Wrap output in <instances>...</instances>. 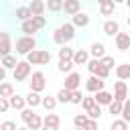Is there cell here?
Listing matches in <instances>:
<instances>
[{
    "label": "cell",
    "mask_w": 130,
    "mask_h": 130,
    "mask_svg": "<svg viewBox=\"0 0 130 130\" xmlns=\"http://www.w3.org/2000/svg\"><path fill=\"white\" fill-rule=\"evenodd\" d=\"M114 10H116V4H114L112 0H108V2H104V4H100V14H102V16H112V14H114Z\"/></svg>",
    "instance_id": "cb8c5ba5"
},
{
    "label": "cell",
    "mask_w": 130,
    "mask_h": 130,
    "mask_svg": "<svg viewBox=\"0 0 130 130\" xmlns=\"http://www.w3.org/2000/svg\"><path fill=\"white\" fill-rule=\"evenodd\" d=\"M73 53H75V49H71L69 45H61V49H59V59H71Z\"/></svg>",
    "instance_id": "d6a6232c"
},
{
    "label": "cell",
    "mask_w": 130,
    "mask_h": 130,
    "mask_svg": "<svg viewBox=\"0 0 130 130\" xmlns=\"http://www.w3.org/2000/svg\"><path fill=\"white\" fill-rule=\"evenodd\" d=\"M12 53V41L8 32H0V55H10Z\"/></svg>",
    "instance_id": "8fae6325"
},
{
    "label": "cell",
    "mask_w": 130,
    "mask_h": 130,
    "mask_svg": "<svg viewBox=\"0 0 130 130\" xmlns=\"http://www.w3.org/2000/svg\"><path fill=\"white\" fill-rule=\"evenodd\" d=\"M120 116H122L124 122H130V98H126V100L122 102V112H120Z\"/></svg>",
    "instance_id": "1f68e13d"
},
{
    "label": "cell",
    "mask_w": 130,
    "mask_h": 130,
    "mask_svg": "<svg viewBox=\"0 0 130 130\" xmlns=\"http://www.w3.org/2000/svg\"><path fill=\"white\" fill-rule=\"evenodd\" d=\"M128 26H130V16H128Z\"/></svg>",
    "instance_id": "11a10c76"
},
{
    "label": "cell",
    "mask_w": 130,
    "mask_h": 130,
    "mask_svg": "<svg viewBox=\"0 0 130 130\" xmlns=\"http://www.w3.org/2000/svg\"><path fill=\"white\" fill-rule=\"evenodd\" d=\"M104 55H106V45L100 43V41H95V43L89 47V57H91V59H102Z\"/></svg>",
    "instance_id": "2e32d148"
},
{
    "label": "cell",
    "mask_w": 130,
    "mask_h": 130,
    "mask_svg": "<svg viewBox=\"0 0 130 130\" xmlns=\"http://www.w3.org/2000/svg\"><path fill=\"white\" fill-rule=\"evenodd\" d=\"M100 63L104 65V67H108L110 71L114 69V65H116V61H114V57H110V55H104L102 59H100Z\"/></svg>",
    "instance_id": "74e56055"
},
{
    "label": "cell",
    "mask_w": 130,
    "mask_h": 130,
    "mask_svg": "<svg viewBox=\"0 0 130 130\" xmlns=\"http://www.w3.org/2000/svg\"><path fill=\"white\" fill-rule=\"evenodd\" d=\"M93 104H95L93 95H83V100H81V108H83L85 112H87V110H89V108H91Z\"/></svg>",
    "instance_id": "60d3db41"
},
{
    "label": "cell",
    "mask_w": 130,
    "mask_h": 130,
    "mask_svg": "<svg viewBox=\"0 0 130 130\" xmlns=\"http://www.w3.org/2000/svg\"><path fill=\"white\" fill-rule=\"evenodd\" d=\"M14 93V85L10 81H0V95L2 98H10Z\"/></svg>",
    "instance_id": "83f0119b"
},
{
    "label": "cell",
    "mask_w": 130,
    "mask_h": 130,
    "mask_svg": "<svg viewBox=\"0 0 130 130\" xmlns=\"http://www.w3.org/2000/svg\"><path fill=\"white\" fill-rule=\"evenodd\" d=\"M104 85H106V81H104V79H100L98 75H91V77L85 81V89H87L89 93H95V91L104 89Z\"/></svg>",
    "instance_id": "9c48e42d"
},
{
    "label": "cell",
    "mask_w": 130,
    "mask_h": 130,
    "mask_svg": "<svg viewBox=\"0 0 130 130\" xmlns=\"http://www.w3.org/2000/svg\"><path fill=\"white\" fill-rule=\"evenodd\" d=\"M32 49H37V39H35V37L22 35V37L16 39V53H18V55H26V53H30Z\"/></svg>",
    "instance_id": "277c9868"
},
{
    "label": "cell",
    "mask_w": 130,
    "mask_h": 130,
    "mask_svg": "<svg viewBox=\"0 0 130 130\" xmlns=\"http://www.w3.org/2000/svg\"><path fill=\"white\" fill-rule=\"evenodd\" d=\"M32 114H35V110L26 106V108H22V110H20V120H22V122L26 124V122L30 120V116H32Z\"/></svg>",
    "instance_id": "f35d334b"
},
{
    "label": "cell",
    "mask_w": 130,
    "mask_h": 130,
    "mask_svg": "<svg viewBox=\"0 0 130 130\" xmlns=\"http://www.w3.org/2000/svg\"><path fill=\"white\" fill-rule=\"evenodd\" d=\"M0 61H2V55H0Z\"/></svg>",
    "instance_id": "9f6ffc18"
},
{
    "label": "cell",
    "mask_w": 130,
    "mask_h": 130,
    "mask_svg": "<svg viewBox=\"0 0 130 130\" xmlns=\"http://www.w3.org/2000/svg\"><path fill=\"white\" fill-rule=\"evenodd\" d=\"M24 57H26V61H28L30 65H49L51 59H53V55H51L49 51H43V49H32V51L26 53Z\"/></svg>",
    "instance_id": "7a4b0ae2"
},
{
    "label": "cell",
    "mask_w": 130,
    "mask_h": 130,
    "mask_svg": "<svg viewBox=\"0 0 130 130\" xmlns=\"http://www.w3.org/2000/svg\"><path fill=\"white\" fill-rule=\"evenodd\" d=\"M30 73H32V65L24 59V61H18L16 63V67L12 69V77H14V81H26L28 77H30Z\"/></svg>",
    "instance_id": "3957f363"
},
{
    "label": "cell",
    "mask_w": 130,
    "mask_h": 130,
    "mask_svg": "<svg viewBox=\"0 0 130 130\" xmlns=\"http://www.w3.org/2000/svg\"><path fill=\"white\" fill-rule=\"evenodd\" d=\"M114 41H116V49H120V51H128L130 49V35L128 32H118L114 37Z\"/></svg>",
    "instance_id": "7c38bea8"
},
{
    "label": "cell",
    "mask_w": 130,
    "mask_h": 130,
    "mask_svg": "<svg viewBox=\"0 0 130 130\" xmlns=\"http://www.w3.org/2000/svg\"><path fill=\"white\" fill-rule=\"evenodd\" d=\"M81 100H83V93H81L79 89H73V91H71V100H69V104H81Z\"/></svg>",
    "instance_id": "b9f144b4"
},
{
    "label": "cell",
    "mask_w": 130,
    "mask_h": 130,
    "mask_svg": "<svg viewBox=\"0 0 130 130\" xmlns=\"http://www.w3.org/2000/svg\"><path fill=\"white\" fill-rule=\"evenodd\" d=\"M32 22L37 24V28L41 30V28H45V24H47V18L41 14V16H32Z\"/></svg>",
    "instance_id": "7bdbcfd3"
},
{
    "label": "cell",
    "mask_w": 130,
    "mask_h": 130,
    "mask_svg": "<svg viewBox=\"0 0 130 130\" xmlns=\"http://www.w3.org/2000/svg\"><path fill=\"white\" fill-rule=\"evenodd\" d=\"M108 110H110V114H112V116H120V112H122V102L112 100V102L108 104Z\"/></svg>",
    "instance_id": "836d02e7"
},
{
    "label": "cell",
    "mask_w": 130,
    "mask_h": 130,
    "mask_svg": "<svg viewBox=\"0 0 130 130\" xmlns=\"http://www.w3.org/2000/svg\"><path fill=\"white\" fill-rule=\"evenodd\" d=\"M93 100H95L98 106H108V104L114 100V93H112V91H106V89H100V91L93 93Z\"/></svg>",
    "instance_id": "30bf717a"
},
{
    "label": "cell",
    "mask_w": 130,
    "mask_h": 130,
    "mask_svg": "<svg viewBox=\"0 0 130 130\" xmlns=\"http://www.w3.org/2000/svg\"><path fill=\"white\" fill-rule=\"evenodd\" d=\"M28 8H30L32 16H41V14L45 12V2H43V0H32V2L28 4Z\"/></svg>",
    "instance_id": "603a6c76"
},
{
    "label": "cell",
    "mask_w": 130,
    "mask_h": 130,
    "mask_svg": "<svg viewBox=\"0 0 130 130\" xmlns=\"http://www.w3.org/2000/svg\"><path fill=\"white\" fill-rule=\"evenodd\" d=\"M124 4H126V6H128V8H130V0H126V2H124Z\"/></svg>",
    "instance_id": "f5cc1de1"
},
{
    "label": "cell",
    "mask_w": 130,
    "mask_h": 130,
    "mask_svg": "<svg viewBox=\"0 0 130 130\" xmlns=\"http://www.w3.org/2000/svg\"><path fill=\"white\" fill-rule=\"evenodd\" d=\"M41 130H59V128H57V126H45V124H43Z\"/></svg>",
    "instance_id": "c3c4849f"
},
{
    "label": "cell",
    "mask_w": 130,
    "mask_h": 130,
    "mask_svg": "<svg viewBox=\"0 0 130 130\" xmlns=\"http://www.w3.org/2000/svg\"><path fill=\"white\" fill-rule=\"evenodd\" d=\"M18 126H16V122H12V120H6V122H2L0 124V130H16Z\"/></svg>",
    "instance_id": "ee69618b"
},
{
    "label": "cell",
    "mask_w": 130,
    "mask_h": 130,
    "mask_svg": "<svg viewBox=\"0 0 130 130\" xmlns=\"http://www.w3.org/2000/svg\"><path fill=\"white\" fill-rule=\"evenodd\" d=\"M73 61L71 59H59V63H57V71H61V73H69V71H73Z\"/></svg>",
    "instance_id": "7402d4cb"
},
{
    "label": "cell",
    "mask_w": 130,
    "mask_h": 130,
    "mask_svg": "<svg viewBox=\"0 0 130 130\" xmlns=\"http://www.w3.org/2000/svg\"><path fill=\"white\" fill-rule=\"evenodd\" d=\"M126 98H128V85H126V81L118 79V81L114 83V100H118V102H124Z\"/></svg>",
    "instance_id": "ba28073f"
},
{
    "label": "cell",
    "mask_w": 130,
    "mask_h": 130,
    "mask_svg": "<svg viewBox=\"0 0 130 130\" xmlns=\"http://www.w3.org/2000/svg\"><path fill=\"white\" fill-rule=\"evenodd\" d=\"M116 77L118 79H122V81H126V79H130V63H122V65H116Z\"/></svg>",
    "instance_id": "ffe728a7"
},
{
    "label": "cell",
    "mask_w": 130,
    "mask_h": 130,
    "mask_svg": "<svg viewBox=\"0 0 130 130\" xmlns=\"http://www.w3.org/2000/svg\"><path fill=\"white\" fill-rule=\"evenodd\" d=\"M16 130H30V128H28V126H26V124H24V126H18V128H16Z\"/></svg>",
    "instance_id": "681fc988"
},
{
    "label": "cell",
    "mask_w": 130,
    "mask_h": 130,
    "mask_svg": "<svg viewBox=\"0 0 130 130\" xmlns=\"http://www.w3.org/2000/svg\"><path fill=\"white\" fill-rule=\"evenodd\" d=\"M4 79H6V69L0 65V81H4Z\"/></svg>",
    "instance_id": "7dc6e473"
},
{
    "label": "cell",
    "mask_w": 130,
    "mask_h": 130,
    "mask_svg": "<svg viewBox=\"0 0 130 130\" xmlns=\"http://www.w3.org/2000/svg\"><path fill=\"white\" fill-rule=\"evenodd\" d=\"M110 130H128V122H124L122 118H114Z\"/></svg>",
    "instance_id": "d590c367"
},
{
    "label": "cell",
    "mask_w": 130,
    "mask_h": 130,
    "mask_svg": "<svg viewBox=\"0 0 130 130\" xmlns=\"http://www.w3.org/2000/svg\"><path fill=\"white\" fill-rule=\"evenodd\" d=\"M89 22H91V16H89L87 12H81V10H79V12H75V14L71 16V24H73V26L85 28V26H87Z\"/></svg>",
    "instance_id": "52a82bcc"
},
{
    "label": "cell",
    "mask_w": 130,
    "mask_h": 130,
    "mask_svg": "<svg viewBox=\"0 0 130 130\" xmlns=\"http://www.w3.org/2000/svg\"><path fill=\"white\" fill-rule=\"evenodd\" d=\"M14 14H16V18H18L20 22H22V20H28V18L32 16V12H30V8H28V6H18Z\"/></svg>",
    "instance_id": "d4e9b609"
},
{
    "label": "cell",
    "mask_w": 130,
    "mask_h": 130,
    "mask_svg": "<svg viewBox=\"0 0 130 130\" xmlns=\"http://www.w3.org/2000/svg\"><path fill=\"white\" fill-rule=\"evenodd\" d=\"M28 87H30V91H37V93L45 91V87H47V77H45V73H43V71H32V73H30Z\"/></svg>",
    "instance_id": "5b68a950"
},
{
    "label": "cell",
    "mask_w": 130,
    "mask_h": 130,
    "mask_svg": "<svg viewBox=\"0 0 130 130\" xmlns=\"http://www.w3.org/2000/svg\"><path fill=\"white\" fill-rule=\"evenodd\" d=\"M87 118H91V120H100V116H102V106H98V104H93L87 112Z\"/></svg>",
    "instance_id": "e575fe53"
},
{
    "label": "cell",
    "mask_w": 130,
    "mask_h": 130,
    "mask_svg": "<svg viewBox=\"0 0 130 130\" xmlns=\"http://www.w3.org/2000/svg\"><path fill=\"white\" fill-rule=\"evenodd\" d=\"M16 63H18V61H16V57H14L12 53H10V55H4V57H2V61H0V65H2L4 69H14V67H16Z\"/></svg>",
    "instance_id": "484cf974"
},
{
    "label": "cell",
    "mask_w": 130,
    "mask_h": 130,
    "mask_svg": "<svg viewBox=\"0 0 130 130\" xmlns=\"http://www.w3.org/2000/svg\"><path fill=\"white\" fill-rule=\"evenodd\" d=\"M55 98H57V102H59V104H69V100H71V91H69V89H65V87H61V89L57 91V95H55Z\"/></svg>",
    "instance_id": "4dcf8cb0"
},
{
    "label": "cell",
    "mask_w": 130,
    "mask_h": 130,
    "mask_svg": "<svg viewBox=\"0 0 130 130\" xmlns=\"http://www.w3.org/2000/svg\"><path fill=\"white\" fill-rule=\"evenodd\" d=\"M10 110V104H8V98H2L0 95V114H6Z\"/></svg>",
    "instance_id": "f6af8a7d"
},
{
    "label": "cell",
    "mask_w": 130,
    "mask_h": 130,
    "mask_svg": "<svg viewBox=\"0 0 130 130\" xmlns=\"http://www.w3.org/2000/svg\"><path fill=\"white\" fill-rule=\"evenodd\" d=\"M26 126H28L30 130H41V126H43V118H41L39 114H32L30 120L26 122Z\"/></svg>",
    "instance_id": "f1b7e54d"
},
{
    "label": "cell",
    "mask_w": 130,
    "mask_h": 130,
    "mask_svg": "<svg viewBox=\"0 0 130 130\" xmlns=\"http://www.w3.org/2000/svg\"><path fill=\"white\" fill-rule=\"evenodd\" d=\"M8 104H10V108L12 110H22V108H26V102H24V95H18V93H12L10 98H8Z\"/></svg>",
    "instance_id": "e0dca14e"
},
{
    "label": "cell",
    "mask_w": 130,
    "mask_h": 130,
    "mask_svg": "<svg viewBox=\"0 0 130 130\" xmlns=\"http://www.w3.org/2000/svg\"><path fill=\"white\" fill-rule=\"evenodd\" d=\"M112 2H114V4H124L126 0H112Z\"/></svg>",
    "instance_id": "f907efd6"
},
{
    "label": "cell",
    "mask_w": 130,
    "mask_h": 130,
    "mask_svg": "<svg viewBox=\"0 0 130 130\" xmlns=\"http://www.w3.org/2000/svg\"><path fill=\"white\" fill-rule=\"evenodd\" d=\"M102 30H104V35H108V37H116L118 32H120V24H118V20H106L104 22V26H102Z\"/></svg>",
    "instance_id": "5bb4252c"
},
{
    "label": "cell",
    "mask_w": 130,
    "mask_h": 130,
    "mask_svg": "<svg viewBox=\"0 0 130 130\" xmlns=\"http://www.w3.org/2000/svg\"><path fill=\"white\" fill-rule=\"evenodd\" d=\"M75 39V26L71 24V22H63L61 26H57L55 28V32H53V43L55 45H67V43H71Z\"/></svg>",
    "instance_id": "6da1fadb"
},
{
    "label": "cell",
    "mask_w": 130,
    "mask_h": 130,
    "mask_svg": "<svg viewBox=\"0 0 130 130\" xmlns=\"http://www.w3.org/2000/svg\"><path fill=\"white\" fill-rule=\"evenodd\" d=\"M57 104H59V102H57L55 95H43V98H41V106H43L47 112H53V110L57 108Z\"/></svg>",
    "instance_id": "44dd1931"
},
{
    "label": "cell",
    "mask_w": 130,
    "mask_h": 130,
    "mask_svg": "<svg viewBox=\"0 0 130 130\" xmlns=\"http://www.w3.org/2000/svg\"><path fill=\"white\" fill-rule=\"evenodd\" d=\"M79 85H81V75H79L77 71H69V73L65 75L63 87L69 89V91H73V89H79Z\"/></svg>",
    "instance_id": "8992f818"
},
{
    "label": "cell",
    "mask_w": 130,
    "mask_h": 130,
    "mask_svg": "<svg viewBox=\"0 0 130 130\" xmlns=\"http://www.w3.org/2000/svg\"><path fill=\"white\" fill-rule=\"evenodd\" d=\"M20 30H22L24 35H28V37H35V32H39L37 24L32 22V16H30L28 20H22V22H20Z\"/></svg>",
    "instance_id": "ac0fdd59"
},
{
    "label": "cell",
    "mask_w": 130,
    "mask_h": 130,
    "mask_svg": "<svg viewBox=\"0 0 130 130\" xmlns=\"http://www.w3.org/2000/svg\"><path fill=\"white\" fill-rule=\"evenodd\" d=\"M104 2H108V0H98V4H104Z\"/></svg>",
    "instance_id": "816d5d0a"
},
{
    "label": "cell",
    "mask_w": 130,
    "mask_h": 130,
    "mask_svg": "<svg viewBox=\"0 0 130 130\" xmlns=\"http://www.w3.org/2000/svg\"><path fill=\"white\" fill-rule=\"evenodd\" d=\"M43 124H45V126H57V128H59V124H61V118H59L57 114L49 112V114L43 118Z\"/></svg>",
    "instance_id": "4316f807"
},
{
    "label": "cell",
    "mask_w": 130,
    "mask_h": 130,
    "mask_svg": "<svg viewBox=\"0 0 130 130\" xmlns=\"http://www.w3.org/2000/svg\"><path fill=\"white\" fill-rule=\"evenodd\" d=\"M83 130H98V120H87L85 122V126H83Z\"/></svg>",
    "instance_id": "bcb514c9"
},
{
    "label": "cell",
    "mask_w": 130,
    "mask_h": 130,
    "mask_svg": "<svg viewBox=\"0 0 130 130\" xmlns=\"http://www.w3.org/2000/svg\"><path fill=\"white\" fill-rule=\"evenodd\" d=\"M75 130H83V128H77V126H75Z\"/></svg>",
    "instance_id": "db71d44e"
},
{
    "label": "cell",
    "mask_w": 130,
    "mask_h": 130,
    "mask_svg": "<svg viewBox=\"0 0 130 130\" xmlns=\"http://www.w3.org/2000/svg\"><path fill=\"white\" fill-rule=\"evenodd\" d=\"M41 98H43L41 93H37V91H28V93L24 95V102H26V106H28V108H32V110H35V108H39V106H41Z\"/></svg>",
    "instance_id": "d6986e66"
},
{
    "label": "cell",
    "mask_w": 130,
    "mask_h": 130,
    "mask_svg": "<svg viewBox=\"0 0 130 130\" xmlns=\"http://www.w3.org/2000/svg\"><path fill=\"white\" fill-rule=\"evenodd\" d=\"M87 120H89V118H87V114H75V116H73V124H75L77 128H83Z\"/></svg>",
    "instance_id": "8d00e7d4"
},
{
    "label": "cell",
    "mask_w": 130,
    "mask_h": 130,
    "mask_svg": "<svg viewBox=\"0 0 130 130\" xmlns=\"http://www.w3.org/2000/svg\"><path fill=\"white\" fill-rule=\"evenodd\" d=\"M93 75H98L100 79H108V75H110V69H108V67H104V65L100 63V67L95 69V73H93Z\"/></svg>",
    "instance_id": "ab89813d"
},
{
    "label": "cell",
    "mask_w": 130,
    "mask_h": 130,
    "mask_svg": "<svg viewBox=\"0 0 130 130\" xmlns=\"http://www.w3.org/2000/svg\"><path fill=\"white\" fill-rule=\"evenodd\" d=\"M89 59H91V57H89V51H85V49H77V51L73 53V57H71L73 65H85Z\"/></svg>",
    "instance_id": "9a60e30c"
},
{
    "label": "cell",
    "mask_w": 130,
    "mask_h": 130,
    "mask_svg": "<svg viewBox=\"0 0 130 130\" xmlns=\"http://www.w3.org/2000/svg\"><path fill=\"white\" fill-rule=\"evenodd\" d=\"M79 10H81V2L79 0H63V12L67 16H73Z\"/></svg>",
    "instance_id": "4fadbf2b"
},
{
    "label": "cell",
    "mask_w": 130,
    "mask_h": 130,
    "mask_svg": "<svg viewBox=\"0 0 130 130\" xmlns=\"http://www.w3.org/2000/svg\"><path fill=\"white\" fill-rule=\"evenodd\" d=\"M45 8H49V12H61L63 10V0H47Z\"/></svg>",
    "instance_id": "f546056e"
}]
</instances>
